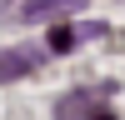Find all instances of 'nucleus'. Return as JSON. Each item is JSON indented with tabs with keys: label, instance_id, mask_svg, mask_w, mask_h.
<instances>
[{
	"label": "nucleus",
	"instance_id": "nucleus-5",
	"mask_svg": "<svg viewBox=\"0 0 125 120\" xmlns=\"http://www.w3.org/2000/svg\"><path fill=\"white\" fill-rule=\"evenodd\" d=\"M90 120H115V115H110V110H100V115H90Z\"/></svg>",
	"mask_w": 125,
	"mask_h": 120
},
{
	"label": "nucleus",
	"instance_id": "nucleus-4",
	"mask_svg": "<svg viewBox=\"0 0 125 120\" xmlns=\"http://www.w3.org/2000/svg\"><path fill=\"white\" fill-rule=\"evenodd\" d=\"M75 30H70V25H55V30H50V50H55V55H65V50H75Z\"/></svg>",
	"mask_w": 125,
	"mask_h": 120
},
{
	"label": "nucleus",
	"instance_id": "nucleus-1",
	"mask_svg": "<svg viewBox=\"0 0 125 120\" xmlns=\"http://www.w3.org/2000/svg\"><path fill=\"white\" fill-rule=\"evenodd\" d=\"M35 65H40V50H0V85L30 75Z\"/></svg>",
	"mask_w": 125,
	"mask_h": 120
},
{
	"label": "nucleus",
	"instance_id": "nucleus-2",
	"mask_svg": "<svg viewBox=\"0 0 125 120\" xmlns=\"http://www.w3.org/2000/svg\"><path fill=\"white\" fill-rule=\"evenodd\" d=\"M65 10H75V0H30L20 15L25 20H55V15H65Z\"/></svg>",
	"mask_w": 125,
	"mask_h": 120
},
{
	"label": "nucleus",
	"instance_id": "nucleus-3",
	"mask_svg": "<svg viewBox=\"0 0 125 120\" xmlns=\"http://www.w3.org/2000/svg\"><path fill=\"white\" fill-rule=\"evenodd\" d=\"M85 110H90V90H75V95H65L55 105V120H80Z\"/></svg>",
	"mask_w": 125,
	"mask_h": 120
}]
</instances>
